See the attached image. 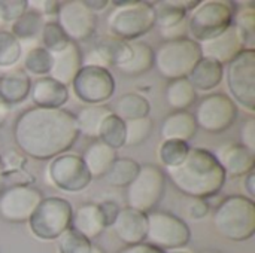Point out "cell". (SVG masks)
Listing matches in <instances>:
<instances>
[{
    "instance_id": "cell-57",
    "label": "cell",
    "mask_w": 255,
    "mask_h": 253,
    "mask_svg": "<svg viewBox=\"0 0 255 253\" xmlns=\"http://www.w3.org/2000/svg\"><path fill=\"white\" fill-rule=\"evenodd\" d=\"M0 169H1V155H0Z\"/></svg>"
},
{
    "instance_id": "cell-35",
    "label": "cell",
    "mask_w": 255,
    "mask_h": 253,
    "mask_svg": "<svg viewBox=\"0 0 255 253\" xmlns=\"http://www.w3.org/2000/svg\"><path fill=\"white\" fill-rule=\"evenodd\" d=\"M190 152V146L179 140H163L158 146V160L166 169H175L181 166Z\"/></svg>"
},
{
    "instance_id": "cell-18",
    "label": "cell",
    "mask_w": 255,
    "mask_h": 253,
    "mask_svg": "<svg viewBox=\"0 0 255 253\" xmlns=\"http://www.w3.org/2000/svg\"><path fill=\"white\" fill-rule=\"evenodd\" d=\"M214 155L218 160L221 169L224 170L226 177H232V179L245 177L248 173L254 171V152H251L241 143L223 145L218 149V152Z\"/></svg>"
},
{
    "instance_id": "cell-17",
    "label": "cell",
    "mask_w": 255,
    "mask_h": 253,
    "mask_svg": "<svg viewBox=\"0 0 255 253\" xmlns=\"http://www.w3.org/2000/svg\"><path fill=\"white\" fill-rule=\"evenodd\" d=\"M131 57V46L130 42H124L115 37L102 39L94 48H91L85 58H82L84 66H96L102 69L118 67L128 61Z\"/></svg>"
},
{
    "instance_id": "cell-31",
    "label": "cell",
    "mask_w": 255,
    "mask_h": 253,
    "mask_svg": "<svg viewBox=\"0 0 255 253\" xmlns=\"http://www.w3.org/2000/svg\"><path fill=\"white\" fill-rule=\"evenodd\" d=\"M139 170L140 164L137 161L131 158H117L103 179L114 188H127L136 179Z\"/></svg>"
},
{
    "instance_id": "cell-27",
    "label": "cell",
    "mask_w": 255,
    "mask_h": 253,
    "mask_svg": "<svg viewBox=\"0 0 255 253\" xmlns=\"http://www.w3.org/2000/svg\"><path fill=\"white\" fill-rule=\"evenodd\" d=\"M131 46V57L128 58L127 63L118 66L117 69L120 73L124 76H140L149 72L154 67V49L142 40H134L130 42Z\"/></svg>"
},
{
    "instance_id": "cell-49",
    "label": "cell",
    "mask_w": 255,
    "mask_h": 253,
    "mask_svg": "<svg viewBox=\"0 0 255 253\" xmlns=\"http://www.w3.org/2000/svg\"><path fill=\"white\" fill-rule=\"evenodd\" d=\"M244 191L247 194V198L253 200L255 198V171L248 173L245 177H244Z\"/></svg>"
},
{
    "instance_id": "cell-53",
    "label": "cell",
    "mask_w": 255,
    "mask_h": 253,
    "mask_svg": "<svg viewBox=\"0 0 255 253\" xmlns=\"http://www.w3.org/2000/svg\"><path fill=\"white\" fill-rule=\"evenodd\" d=\"M4 189V183H3V179H1V174H0V192Z\"/></svg>"
},
{
    "instance_id": "cell-7",
    "label": "cell",
    "mask_w": 255,
    "mask_h": 253,
    "mask_svg": "<svg viewBox=\"0 0 255 253\" xmlns=\"http://www.w3.org/2000/svg\"><path fill=\"white\" fill-rule=\"evenodd\" d=\"M73 207L61 197L43 198L28 219L31 234L40 242L57 240L72 225Z\"/></svg>"
},
{
    "instance_id": "cell-48",
    "label": "cell",
    "mask_w": 255,
    "mask_h": 253,
    "mask_svg": "<svg viewBox=\"0 0 255 253\" xmlns=\"http://www.w3.org/2000/svg\"><path fill=\"white\" fill-rule=\"evenodd\" d=\"M118 253H166L148 243H140V245H134V246H126L124 249H121Z\"/></svg>"
},
{
    "instance_id": "cell-28",
    "label": "cell",
    "mask_w": 255,
    "mask_h": 253,
    "mask_svg": "<svg viewBox=\"0 0 255 253\" xmlns=\"http://www.w3.org/2000/svg\"><path fill=\"white\" fill-rule=\"evenodd\" d=\"M114 112L105 106V104H99V106H84L75 116H76V124H78V130L79 134L87 136L88 139H99V131L100 127L103 124V121L112 115Z\"/></svg>"
},
{
    "instance_id": "cell-39",
    "label": "cell",
    "mask_w": 255,
    "mask_h": 253,
    "mask_svg": "<svg viewBox=\"0 0 255 253\" xmlns=\"http://www.w3.org/2000/svg\"><path fill=\"white\" fill-rule=\"evenodd\" d=\"M40 40L43 43L42 48H45L49 54H57L70 43L69 37L64 34L61 27L54 21H48L43 24L40 31Z\"/></svg>"
},
{
    "instance_id": "cell-6",
    "label": "cell",
    "mask_w": 255,
    "mask_h": 253,
    "mask_svg": "<svg viewBox=\"0 0 255 253\" xmlns=\"http://www.w3.org/2000/svg\"><path fill=\"white\" fill-rule=\"evenodd\" d=\"M200 58V45L191 37H182L163 42L154 51V67L164 79H184L188 78Z\"/></svg>"
},
{
    "instance_id": "cell-23",
    "label": "cell",
    "mask_w": 255,
    "mask_h": 253,
    "mask_svg": "<svg viewBox=\"0 0 255 253\" xmlns=\"http://www.w3.org/2000/svg\"><path fill=\"white\" fill-rule=\"evenodd\" d=\"M31 89V78L24 69H10L0 76V98L10 107L22 103Z\"/></svg>"
},
{
    "instance_id": "cell-46",
    "label": "cell",
    "mask_w": 255,
    "mask_h": 253,
    "mask_svg": "<svg viewBox=\"0 0 255 253\" xmlns=\"http://www.w3.org/2000/svg\"><path fill=\"white\" fill-rule=\"evenodd\" d=\"M99 207H100V212L103 215V219H105L106 227H112V224L115 222V219H117L121 207L115 201H111V200H106V201L100 203Z\"/></svg>"
},
{
    "instance_id": "cell-4",
    "label": "cell",
    "mask_w": 255,
    "mask_h": 253,
    "mask_svg": "<svg viewBox=\"0 0 255 253\" xmlns=\"http://www.w3.org/2000/svg\"><path fill=\"white\" fill-rule=\"evenodd\" d=\"M108 16L111 37L134 42L155 27L154 3L149 1H117Z\"/></svg>"
},
{
    "instance_id": "cell-19",
    "label": "cell",
    "mask_w": 255,
    "mask_h": 253,
    "mask_svg": "<svg viewBox=\"0 0 255 253\" xmlns=\"http://www.w3.org/2000/svg\"><path fill=\"white\" fill-rule=\"evenodd\" d=\"M114 234L126 246L145 243L146 239V215L130 207L120 210L115 222L112 224Z\"/></svg>"
},
{
    "instance_id": "cell-33",
    "label": "cell",
    "mask_w": 255,
    "mask_h": 253,
    "mask_svg": "<svg viewBox=\"0 0 255 253\" xmlns=\"http://www.w3.org/2000/svg\"><path fill=\"white\" fill-rule=\"evenodd\" d=\"M43 24V16L36 9H27L15 22H12L10 33L18 40L33 39L42 31Z\"/></svg>"
},
{
    "instance_id": "cell-37",
    "label": "cell",
    "mask_w": 255,
    "mask_h": 253,
    "mask_svg": "<svg viewBox=\"0 0 255 253\" xmlns=\"http://www.w3.org/2000/svg\"><path fill=\"white\" fill-rule=\"evenodd\" d=\"M22 54L21 42L6 30L0 31V69H9L15 66Z\"/></svg>"
},
{
    "instance_id": "cell-12",
    "label": "cell",
    "mask_w": 255,
    "mask_h": 253,
    "mask_svg": "<svg viewBox=\"0 0 255 253\" xmlns=\"http://www.w3.org/2000/svg\"><path fill=\"white\" fill-rule=\"evenodd\" d=\"M194 119L197 128L203 131L218 134L227 131L238 119L239 109L235 101L221 92L209 94L203 97L196 107Z\"/></svg>"
},
{
    "instance_id": "cell-44",
    "label": "cell",
    "mask_w": 255,
    "mask_h": 253,
    "mask_svg": "<svg viewBox=\"0 0 255 253\" xmlns=\"http://www.w3.org/2000/svg\"><path fill=\"white\" fill-rule=\"evenodd\" d=\"M211 206L206 200H199V198H191V201L187 206V213L191 219L194 221H202L209 215Z\"/></svg>"
},
{
    "instance_id": "cell-43",
    "label": "cell",
    "mask_w": 255,
    "mask_h": 253,
    "mask_svg": "<svg viewBox=\"0 0 255 253\" xmlns=\"http://www.w3.org/2000/svg\"><path fill=\"white\" fill-rule=\"evenodd\" d=\"M241 145L255 152V119L254 116H250L244 121L241 128Z\"/></svg>"
},
{
    "instance_id": "cell-56",
    "label": "cell",
    "mask_w": 255,
    "mask_h": 253,
    "mask_svg": "<svg viewBox=\"0 0 255 253\" xmlns=\"http://www.w3.org/2000/svg\"><path fill=\"white\" fill-rule=\"evenodd\" d=\"M203 253H223V252H218V251H208V252H203Z\"/></svg>"
},
{
    "instance_id": "cell-47",
    "label": "cell",
    "mask_w": 255,
    "mask_h": 253,
    "mask_svg": "<svg viewBox=\"0 0 255 253\" xmlns=\"http://www.w3.org/2000/svg\"><path fill=\"white\" fill-rule=\"evenodd\" d=\"M30 4H36L39 6L36 10L42 15V16H57L58 10H60V1L55 0H43V1H33Z\"/></svg>"
},
{
    "instance_id": "cell-3",
    "label": "cell",
    "mask_w": 255,
    "mask_h": 253,
    "mask_svg": "<svg viewBox=\"0 0 255 253\" xmlns=\"http://www.w3.org/2000/svg\"><path fill=\"white\" fill-rule=\"evenodd\" d=\"M215 231L229 242H247L255 234V204L245 195L226 197L214 212Z\"/></svg>"
},
{
    "instance_id": "cell-11",
    "label": "cell",
    "mask_w": 255,
    "mask_h": 253,
    "mask_svg": "<svg viewBox=\"0 0 255 253\" xmlns=\"http://www.w3.org/2000/svg\"><path fill=\"white\" fill-rule=\"evenodd\" d=\"M70 86L81 103L85 106H99L114 97L115 78L108 69L82 66Z\"/></svg>"
},
{
    "instance_id": "cell-10",
    "label": "cell",
    "mask_w": 255,
    "mask_h": 253,
    "mask_svg": "<svg viewBox=\"0 0 255 253\" xmlns=\"http://www.w3.org/2000/svg\"><path fill=\"white\" fill-rule=\"evenodd\" d=\"M166 192V174L164 171L154 166H140L136 179L127 186V207L134 209L142 213H149L155 210Z\"/></svg>"
},
{
    "instance_id": "cell-51",
    "label": "cell",
    "mask_w": 255,
    "mask_h": 253,
    "mask_svg": "<svg viewBox=\"0 0 255 253\" xmlns=\"http://www.w3.org/2000/svg\"><path fill=\"white\" fill-rule=\"evenodd\" d=\"M9 112H10V107L0 98V128L3 127V124L6 122L7 116H9Z\"/></svg>"
},
{
    "instance_id": "cell-34",
    "label": "cell",
    "mask_w": 255,
    "mask_h": 253,
    "mask_svg": "<svg viewBox=\"0 0 255 253\" xmlns=\"http://www.w3.org/2000/svg\"><path fill=\"white\" fill-rule=\"evenodd\" d=\"M155 25L160 30L170 28L188 18V12L178 4L176 0H164L154 4Z\"/></svg>"
},
{
    "instance_id": "cell-13",
    "label": "cell",
    "mask_w": 255,
    "mask_h": 253,
    "mask_svg": "<svg viewBox=\"0 0 255 253\" xmlns=\"http://www.w3.org/2000/svg\"><path fill=\"white\" fill-rule=\"evenodd\" d=\"M48 180L60 191L76 194L88 188L91 176L79 155L63 154L51 160L46 169Z\"/></svg>"
},
{
    "instance_id": "cell-8",
    "label": "cell",
    "mask_w": 255,
    "mask_h": 253,
    "mask_svg": "<svg viewBox=\"0 0 255 253\" xmlns=\"http://www.w3.org/2000/svg\"><path fill=\"white\" fill-rule=\"evenodd\" d=\"M191 231L187 222L173 213L152 210L146 213L145 243L163 251H179L190 243Z\"/></svg>"
},
{
    "instance_id": "cell-2",
    "label": "cell",
    "mask_w": 255,
    "mask_h": 253,
    "mask_svg": "<svg viewBox=\"0 0 255 253\" xmlns=\"http://www.w3.org/2000/svg\"><path fill=\"white\" fill-rule=\"evenodd\" d=\"M173 186L190 198L209 200L221 192L226 183V173L214 152L205 148H190L185 161L167 169Z\"/></svg>"
},
{
    "instance_id": "cell-22",
    "label": "cell",
    "mask_w": 255,
    "mask_h": 253,
    "mask_svg": "<svg viewBox=\"0 0 255 253\" xmlns=\"http://www.w3.org/2000/svg\"><path fill=\"white\" fill-rule=\"evenodd\" d=\"M70 228H73L75 231L87 237L90 242H93L99 239L108 227L105 224L99 204L87 203L73 210Z\"/></svg>"
},
{
    "instance_id": "cell-40",
    "label": "cell",
    "mask_w": 255,
    "mask_h": 253,
    "mask_svg": "<svg viewBox=\"0 0 255 253\" xmlns=\"http://www.w3.org/2000/svg\"><path fill=\"white\" fill-rule=\"evenodd\" d=\"M93 242L87 237L69 228L57 239V251L58 253H91Z\"/></svg>"
},
{
    "instance_id": "cell-36",
    "label": "cell",
    "mask_w": 255,
    "mask_h": 253,
    "mask_svg": "<svg viewBox=\"0 0 255 253\" xmlns=\"http://www.w3.org/2000/svg\"><path fill=\"white\" fill-rule=\"evenodd\" d=\"M52 66V54H49L45 48L36 46L31 48L24 58V70L30 75L43 78L49 75Z\"/></svg>"
},
{
    "instance_id": "cell-15",
    "label": "cell",
    "mask_w": 255,
    "mask_h": 253,
    "mask_svg": "<svg viewBox=\"0 0 255 253\" xmlns=\"http://www.w3.org/2000/svg\"><path fill=\"white\" fill-rule=\"evenodd\" d=\"M57 24L61 27L70 42L79 43L88 40L97 27V16L93 13L82 0L60 1Z\"/></svg>"
},
{
    "instance_id": "cell-14",
    "label": "cell",
    "mask_w": 255,
    "mask_h": 253,
    "mask_svg": "<svg viewBox=\"0 0 255 253\" xmlns=\"http://www.w3.org/2000/svg\"><path fill=\"white\" fill-rule=\"evenodd\" d=\"M43 194L33 185L6 186L0 192V218L9 224H25Z\"/></svg>"
},
{
    "instance_id": "cell-24",
    "label": "cell",
    "mask_w": 255,
    "mask_h": 253,
    "mask_svg": "<svg viewBox=\"0 0 255 253\" xmlns=\"http://www.w3.org/2000/svg\"><path fill=\"white\" fill-rule=\"evenodd\" d=\"M197 130L194 115L188 110H178L166 116L160 133L163 140H179L188 143L196 136Z\"/></svg>"
},
{
    "instance_id": "cell-5",
    "label": "cell",
    "mask_w": 255,
    "mask_h": 253,
    "mask_svg": "<svg viewBox=\"0 0 255 253\" xmlns=\"http://www.w3.org/2000/svg\"><path fill=\"white\" fill-rule=\"evenodd\" d=\"M238 7L230 0H206L190 12L188 33L197 43L214 39L226 31L235 21Z\"/></svg>"
},
{
    "instance_id": "cell-29",
    "label": "cell",
    "mask_w": 255,
    "mask_h": 253,
    "mask_svg": "<svg viewBox=\"0 0 255 253\" xmlns=\"http://www.w3.org/2000/svg\"><path fill=\"white\" fill-rule=\"evenodd\" d=\"M197 100V91L187 78L169 81L166 86V101L175 112L188 110Z\"/></svg>"
},
{
    "instance_id": "cell-30",
    "label": "cell",
    "mask_w": 255,
    "mask_h": 253,
    "mask_svg": "<svg viewBox=\"0 0 255 253\" xmlns=\"http://www.w3.org/2000/svg\"><path fill=\"white\" fill-rule=\"evenodd\" d=\"M149 112H151V103L148 101L146 97L137 92H128L121 95L115 107V115L121 118L124 122L149 116Z\"/></svg>"
},
{
    "instance_id": "cell-45",
    "label": "cell",
    "mask_w": 255,
    "mask_h": 253,
    "mask_svg": "<svg viewBox=\"0 0 255 253\" xmlns=\"http://www.w3.org/2000/svg\"><path fill=\"white\" fill-rule=\"evenodd\" d=\"M160 34L161 37L164 39V42L167 40H178V39H182V37H188V21L184 19L181 21L179 24L170 27V28H166V30H160Z\"/></svg>"
},
{
    "instance_id": "cell-26",
    "label": "cell",
    "mask_w": 255,
    "mask_h": 253,
    "mask_svg": "<svg viewBox=\"0 0 255 253\" xmlns=\"http://www.w3.org/2000/svg\"><path fill=\"white\" fill-rule=\"evenodd\" d=\"M81 158L91 179H100V177H105V174L108 173V170L111 169V166L118 157H117V151L106 146L100 140H94L91 145L87 146Z\"/></svg>"
},
{
    "instance_id": "cell-9",
    "label": "cell",
    "mask_w": 255,
    "mask_h": 253,
    "mask_svg": "<svg viewBox=\"0 0 255 253\" xmlns=\"http://www.w3.org/2000/svg\"><path fill=\"white\" fill-rule=\"evenodd\" d=\"M230 98L248 113L255 112V51L247 48L226 66Z\"/></svg>"
},
{
    "instance_id": "cell-42",
    "label": "cell",
    "mask_w": 255,
    "mask_h": 253,
    "mask_svg": "<svg viewBox=\"0 0 255 253\" xmlns=\"http://www.w3.org/2000/svg\"><path fill=\"white\" fill-rule=\"evenodd\" d=\"M235 25H238L250 39L253 37L255 31V9L251 7H244L242 10L236 12L235 15Z\"/></svg>"
},
{
    "instance_id": "cell-16",
    "label": "cell",
    "mask_w": 255,
    "mask_h": 253,
    "mask_svg": "<svg viewBox=\"0 0 255 253\" xmlns=\"http://www.w3.org/2000/svg\"><path fill=\"white\" fill-rule=\"evenodd\" d=\"M250 37L235 24H232L226 31H223L220 36L200 42V51L202 57L211 58L221 66H227L230 61H233L242 51L247 49Z\"/></svg>"
},
{
    "instance_id": "cell-50",
    "label": "cell",
    "mask_w": 255,
    "mask_h": 253,
    "mask_svg": "<svg viewBox=\"0 0 255 253\" xmlns=\"http://www.w3.org/2000/svg\"><path fill=\"white\" fill-rule=\"evenodd\" d=\"M109 3H111V1H108V0H85V1H84V4H85L93 13L105 10V9L109 6Z\"/></svg>"
},
{
    "instance_id": "cell-54",
    "label": "cell",
    "mask_w": 255,
    "mask_h": 253,
    "mask_svg": "<svg viewBox=\"0 0 255 253\" xmlns=\"http://www.w3.org/2000/svg\"><path fill=\"white\" fill-rule=\"evenodd\" d=\"M166 253H190V252H185V251L179 249V251H170V252H166Z\"/></svg>"
},
{
    "instance_id": "cell-25",
    "label": "cell",
    "mask_w": 255,
    "mask_h": 253,
    "mask_svg": "<svg viewBox=\"0 0 255 253\" xmlns=\"http://www.w3.org/2000/svg\"><path fill=\"white\" fill-rule=\"evenodd\" d=\"M196 91H212L215 89L224 79V66L220 63L202 57L199 63L194 66L191 73L187 78Z\"/></svg>"
},
{
    "instance_id": "cell-32",
    "label": "cell",
    "mask_w": 255,
    "mask_h": 253,
    "mask_svg": "<svg viewBox=\"0 0 255 253\" xmlns=\"http://www.w3.org/2000/svg\"><path fill=\"white\" fill-rule=\"evenodd\" d=\"M97 140L112 148L114 151L124 148L126 146V122L121 118H118L115 113L109 115L100 127Z\"/></svg>"
},
{
    "instance_id": "cell-1",
    "label": "cell",
    "mask_w": 255,
    "mask_h": 253,
    "mask_svg": "<svg viewBox=\"0 0 255 253\" xmlns=\"http://www.w3.org/2000/svg\"><path fill=\"white\" fill-rule=\"evenodd\" d=\"M13 140L19 152L39 161L66 154L78 140L75 113L66 109L30 107L13 124Z\"/></svg>"
},
{
    "instance_id": "cell-21",
    "label": "cell",
    "mask_w": 255,
    "mask_h": 253,
    "mask_svg": "<svg viewBox=\"0 0 255 253\" xmlns=\"http://www.w3.org/2000/svg\"><path fill=\"white\" fill-rule=\"evenodd\" d=\"M30 98L34 107L64 109V104L69 101V88L49 76H43L31 84Z\"/></svg>"
},
{
    "instance_id": "cell-20",
    "label": "cell",
    "mask_w": 255,
    "mask_h": 253,
    "mask_svg": "<svg viewBox=\"0 0 255 253\" xmlns=\"http://www.w3.org/2000/svg\"><path fill=\"white\" fill-rule=\"evenodd\" d=\"M82 52L78 43L70 42L63 51L52 54V66L49 70V78L63 84L64 86H70L79 70L82 69Z\"/></svg>"
},
{
    "instance_id": "cell-52",
    "label": "cell",
    "mask_w": 255,
    "mask_h": 253,
    "mask_svg": "<svg viewBox=\"0 0 255 253\" xmlns=\"http://www.w3.org/2000/svg\"><path fill=\"white\" fill-rule=\"evenodd\" d=\"M91 253H106L100 246H96V245H93V249H91Z\"/></svg>"
},
{
    "instance_id": "cell-55",
    "label": "cell",
    "mask_w": 255,
    "mask_h": 253,
    "mask_svg": "<svg viewBox=\"0 0 255 253\" xmlns=\"http://www.w3.org/2000/svg\"><path fill=\"white\" fill-rule=\"evenodd\" d=\"M1 30H4V22L0 19V31H1Z\"/></svg>"
},
{
    "instance_id": "cell-38",
    "label": "cell",
    "mask_w": 255,
    "mask_h": 253,
    "mask_svg": "<svg viewBox=\"0 0 255 253\" xmlns=\"http://www.w3.org/2000/svg\"><path fill=\"white\" fill-rule=\"evenodd\" d=\"M154 131V122L149 116L126 122V146H139L145 143Z\"/></svg>"
},
{
    "instance_id": "cell-41",
    "label": "cell",
    "mask_w": 255,
    "mask_h": 253,
    "mask_svg": "<svg viewBox=\"0 0 255 253\" xmlns=\"http://www.w3.org/2000/svg\"><path fill=\"white\" fill-rule=\"evenodd\" d=\"M28 9L25 0H0V19L6 22H15Z\"/></svg>"
}]
</instances>
